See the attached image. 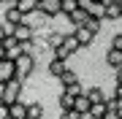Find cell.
I'll use <instances>...</instances> for the list:
<instances>
[{"label":"cell","instance_id":"cell-1","mask_svg":"<svg viewBox=\"0 0 122 119\" xmlns=\"http://www.w3.org/2000/svg\"><path fill=\"white\" fill-rule=\"evenodd\" d=\"M33 71H35V57H33V52H25L22 57L16 60V79L27 81Z\"/></svg>","mask_w":122,"mask_h":119},{"label":"cell","instance_id":"cell-2","mask_svg":"<svg viewBox=\"0 0 122 119\" xmlns=\"http://www.w3.org/2000/svg\"><path fill=\"white\" fill-rule=\"evenodd\" d=\"M22 87H25V81L22 79H11L8 84H5V89H3V95H0V100L3 103H16L19 97H22Z\"/></svg>","mask_w":122,"mask_h":119},{"label":"cell","instance_id":"cell-3","mask_svg":"<svg viewBox=\"0 0 122 119\" xmlns=\"http://www.w3.org/2000/svg\"><path fill=\"white\" fill-rule=\"evenodd\" d=\"M8 33L19 41V43H30V41H33V27L27 24V19L19 22V24H14V27H8Z\"/></svg>","mask_w":122,"mask_h":119},{"label":"cell","instance_id":"cell-4","mask_svg":"<svg viewBox=\"0 0 122 119\" xmlns=\"http://www.w3.org/2000/svg\"><path fill=\"white\" fill-rule=\"evenodd\" d=\"M11 79H16V62L5 57V60H0V81L8 84Z\"/></svg>","mask_w":122,"mask_h":119},{"label":"cell","instance_id":"cell-5","mask_svg":"<svg viewBox=\"0 0 122 119\" xmlns=\"http://www.w3.org/2000/svg\"><path fill=\"white\" fill-rule=\"evenodd\" d=\"M3 5L8 8V11H5V24H8V27H14V24H19V22H25V19H27L25 14L16 8V3H3Z\"/></svg>","mask_w":122,"mask_h":119},{"label":"cell","instance_id":"cell-6","mask_svg":"<svg viewBox=\"0 0 122 119\" xmlns=\"http://www.w3.org/2000/svg\"><path fill=\"white\" fill-rule=\"evenodd\" d=\"M41 14L44 16H62V0H44L41 3Z\"/></svg>","mask_w":122,"mask_h":119},{"label":"cell","instance_id":"cell-7","mask_svg":"<svg viewBox=\"0 0 122 119\" xmlns=\"http://www.w3.org/2000/svg\"><path fill=\"white\" fill-rule=\"evenodd\" d=\"M73 33H76V38H79V43H81V46H90L92 41H95V33H92L87 24H84V27H73Z\"/></svg>","mask_w":122,"mask_h":119},{"label":"cell","instance_id":"cell-8","mask_svg":"<svg viewBox=\"0 0 122 119\" xmlns=\"http://www.w3.org/2000/svg\"><path fill=\"white\" fill-rule=\"evenodd\" d=\"M106 65L109 68H114V71H117V68H122V49H109V52H106Z\"/></svg>","mask_w":122,"mask_h":119},{"label":"cell","instance_id":"cell-9","mask_svg":"<svg viewBox=\"0 0 122 119\" xmlns=\"http://www.w3.org/2000/svg\"><path fill=\"white\" fill-rule=\"evenodd\" d=\"M68 71V62L65 60H57V57H52V62H49V76H54V79H60L62 73Z\"/></svg>","mask_w":122,"mask_h":119},{"label":"cell","instance_id":"cell-10","mask_svg":"<svg viewBox=\"0 0 122 119\" xmlns=\"http://www.w3.org/2000/svg\"><path fill=\"white\" fill-rule=\"evenodd\" d=\"M16 8L22 11L25 16H30V14L41 11V3H38V0H19V3H16Z\"/></svg>","mask_w":122,"mask_h":119},{"label":"cell","instance_id":"cell-11","mask_svg":"<svg viewBox=\"0 0 122 119\" xmlns=\"http://www.w3.org/2000/svg\"><path fill=\"white\" fill-rule=\"evenodd\" d=\"M68 19H71V24H73V27H84V24L90 22V14L84 11V8H76V11L71 14Z\"/></svg>","mask_w":122,"mask_h":119},{"label":"cell","instance_id":"cell-12","mask_svg":"<svg viewBox=\"0 0 122 119\" xmlns=\"http://www.w3.org/2000/svg\"><path fill=\"white\" fill-rule=\"evenodd\" d=\"M84 95L90 97V103H106V100H109V95H106L100 87H90V89H84Z\"/></svg>","mask_w":122,"mask_h":119},{"label":"cell","instance_id":"cell-13","mask_svg":"<svg viewBox=\"0 0 122 119\" xmlns=\"http://www.w3.org/2000/svg\"><path fill=\"white\" fill-rule=\"evenodd\" d=\"M73 106H76V95H71L68 89H62L60 92V108L62 111H73Z\"/></svg>","mask_w":122,"mask_h":119},{"label":"cell","instance_id":"cell-14","mask_svg":"<svg viewBox=\"0 0 122 119\" xmlns=\"http://www.w3.org/2000/svg\"><path fill=\"white\" fill-rule=\"evenodd\" d=\"M73 108L79 111V114L87 116V114H90V108H92V103H90V97H87V95H76V106H73Z\"/></svg>","mask_w":122,"mask_h":119},{"label":"cell","instance_id":"cell-15","mask_svg":"<svg viewBox=\"0 0 122 119\" xmlns=\"http://www.w3.org/2000/svg\"><path fill=\"white\" fill-rule=\"evenodd\" d=\"M90 16H95V19H100V22H103V19H106V3H100V0H95V3H92L90 5Z\"/></svg>","mask_w":122,"mask_h":119},{"label":"cell","instance_id":"cell-16","mask_svg":"<svg viewBox=\"0 0 122 119\" xmlns=\"http://www.w3.org/2000/svg\"><path fill=\"white\" fill-rule=\"evenodd\" d=\"M106 111H109V103H92V108H90V119H103L106 116Z\"/></svg>","mask_w":122,"mask_h":119},{"label":"cell","instance_id":"cell-17","mask_svg":"<svg viewBox=\"0 0 122 119\" xmlns=\"http://www.w3.org/2000/svg\"><path fill=\"white\" fill-rule=\"evenodd\" d=\"M25 116H27V103L22 100L11 103V119H25Z\"/></svg>","mask_w":122,"mask_h":119},{"label":"cell","instance_id":"cell-18","mask_svg":"<svg viewBox=\"0 0 122 119\" xmlns=\"http://www.w3.org/2000/svg\"><path fill=\"white\" fill-rule=\"evenodd\" d=\"M27 119H44V106H41L38 100L27 103Z\"/></svg>","mask_w":122,"mask_h":119},{"label":"cell","instance_id":"cell-19","mask_svg":"<svg viewBox=\"0 0 122 119\" xmlns=\"http://www.w3.org/2000/svg\"><path fill=\"white\" fill-rule=\"evenodd\" d=\"M106 19H119V3L117 0H106Z\"/></svg>","mask_w":122,"mask_h":119},{"label":"cell","instance_id":"cell-20","mask_svg":"<svg viewBox=\"0 0 122 119\" xmlns=\"http://www.w3.org/2000/svg\"><path fill=\"white\" fill-rule=\"evenodd\" d=\"M62 43H65V46L71 49V54H76L79 49H84L81 43H79V38H76V33H68V35H65V41H62Z\"/></svg>","mask_w":122,"mask_h":119},{"label":"cell","instance_id":"cell-21","mask_svg":"<svg viewBox=\"0 0 122 119\" xmlns=\"http://www.w3.org/2000/svg\"><path fill=\"white\" fill-rule=\"evenodd\" d=\"M57 81H60L62 87H71V84H79V76H76V71H71V68H68V71L62 73V76H60Z\"/></svg>","mask_w":122,"mask_h":119},{"label":"cell","instance_id":"cell-22","mask_svg":"<svg viewBox=\"0 0 122 119\" xmlns=\"http://www.w3.org/2000/svg\"><path fill=\"white\" fill-rule=\"evenodd\" d=\"M79 8V0H62V16H71Z\"/></svg>","mask_w":122,"mask_h":119},{"label":"cell","instance_id":"cell-23","mask_svg":"<svg viewBox=\"0 0 122 119\" xmlns=\"http://www.w3.org/2000/svg\"><path fill=\"white\" fill-rule=\"evenodd\" d=\"M62 41H65V35H60V33H52V35L46 38V43H49V49H57V46H62Z\"/></svg>","mask_w":122,"mask_h":119},{"label":"cell","instance_id":"cell-24","mask_svg":"<svg viewBox=\"0 0 122 119\" xmlns=\"http://www.w3.org/2000/svg\"><path fill=\"white\" fill-rule=\"evenodd\" d=\"M52 52H54V57H57V60H65V62H68V57H71V49H68L65 43L57 46V49H52Z\"/></svg>","mask_w":122,"mask_h":119},{"label":"cell","instance_id":"cell-25","mask_svg":"<svg viewBox=\"0 0 122 119\" xmlns=\"http://www.w3.org/2000/svg\"><path fill=\"white\" fill-rule=\"evenodd\" d=\"M60 119H84V114H79V111L73 108V111H62Z\"/></svg>","mask_w":122,"mask_h":119},{"label":"cell","instance_id":"cell-26","mask_svg":"<svg viewBox=\"0 0 122 119\" xmlns=\"http://www.w3.org/2000/svg\"><path fill=\"white\" fill-rule=\"evenodd\" d=\"M62 89H68L71 95H84V87H81V81H79V84H71V87H62Z\"/></svg>","mask_w":122,"mask_h":119},{"label":"cell","instance_id":"cell-27","mask_svg":"<svg viewBox=\"0 0 122 119\" xmlns=\"http://www.w3.org/2000/svg\"><path fill=\"white\" fill-rule=\"evenodd\" d=\"M0 119H11V106L0 100Z\"/></svg>","mask_w":122,"mask_h":119},{"label":"cell","instance_id":"cell-28","mask_svg":"<svg viewBox=\"0 0 122 119\" xmlns=\"http://www.w3.org/2000/svg\"><path fill=\"white\" fill-rule=\"evenodd\" d=\"M87 27H90L92 33H95V35H98V30H100V19H95V16H90V22H87Z\"/></svg>","mask_w":122,"mask_h":119},{"label":"cell","instance_id":"cell-29","mask_svg":"<svg viewBox=\"0 0 122 119\" xmlns=\"http://www.w3.org/2000/svg\"><path fill=\"white\" fill-rule=\"evenodd\" d=\"M8 35H11V33H8V24H5V22H0V43H3Z\"/></svg>","mask_w":122,"mask_h":119},{"label":"cell","instance_id":"cell-30","mask_svg":"<svg viewBox=\"0 0 122 119\" xmlns=\"http://www.w3.org/2000/svg\"><path fill=\"white\" fill-rule=\"evenodd\" d=\"M111 46L114 49H122V33H117V35L111 38Z\"/></svg>","mask_w":122,"mask_h":119},{"label":"cell","instance_id":"cell-31","mask_svg":"<svg viewBox=\"0 0 122 119\" xmlns=\"http://www.w3.org/2000/svg\"><path fill=\"white\" fill-rule=\"evenodd\" d=\"M114 97H117V100L122 103V84H114V92H111Z\"/></svg>","mask_w":122,"mask_h":119},{"label":"cell","instance_id":"cell-32","mask_svg":"<svg viewBox=\"0 0 122 119\" xmlns=\"http://www.w3.org/2000/svg\"><path fill=\"white\" fill-rule=\"evenodd\" d=\"M95 3V0H79V8H84V11H90V5Z\"/></svg>","mask_w":122,"mask_h":119},{"label":"cell","instance_id":"cell-33","mask_svg":"<svg viewBox=\"0 0 122 119\" xmlns=\"http://www.w3.org/2000/svg\"><path fill=\"white\" fill-rule=\"evenodd\" d=\"M114 84H122V68H117V71H114Z\"/></svg>","mask_w":122,"mask_h":119},{"label":"cell","instance_id":"cell-34","mask_svg":"<svg viewBox=\"0 0 122 119\" xmlns=\"http://www.w3.org/2000/svg\"><path fill=\"white\" fill-rule=\"evenodd\" d=\"M0 60H5V49H3V43H0Z\"/></svg>","mask_w":122,"mask_h":119},{"label":"cell","instance_id":"cell-35","mask_svg":"<svg viewBox=\"0 0 122 119\" xmlns=\"http://www.w3.org/2000/svg\"><path fill=\"white\" fill-rule=\"evenodd\" d=\"M119 19H122V0H119Z\"/></svg>","mask_w":122,"mask_h":119},{"label":"cell","instance_id":"cell-36","mask_svg":"<svg viewBox=\"0 0 122 119\" xmlns=\"http://www.w3.org/2000/svg\"><path fill=\"white\" fill-rule=\"evenodd\" d=\"M5 3H19V0H5Z\"/></svg>","mask_w":122,"mask_h":119},{"label":"cell","instance_id":"cell-37","mask_svg":"<svg viewBox=\"0 0 122 119\" xmlns=\"http://www.w3.org/2000/svg\"><path fill=\"white\" fill-rule=\"evenodd\" d=\"M3 3H5V0H0V5H3Z\"/></svg>","mask_w":122,"mask_h":119},{"label":"cell","instance_id":"cell-38","mask_svg":"<svg viewBox=\"0 0 122 119\" xmlns=\"http://www.w3.org/2000/svg\"><path fill=\"white\" fill-rule=\"evenodd\" d=\"M100 3H106V0H100Z\"/></svg>","mask_w":122,"mask_h":119},{"label":"cell","instance_id":"cell-39","mask_svg":"<svg viewBox=\"0 0 122 119\" xmlns=\"http://www.w3.org/2000/svg\"><path fill=\"white\" fill-rule=\"evenodd\" d=\"M38 3H44V0H38Z\"/></svg>","mask_w":122,"mask_h":119},{"label":"cell","instance_id":"cell-40","mask_svg":"<svg viewBox=\"0 0 122 119\" xmlns=\"http://www.w3.org/2000/svg\"><path fill=\"white\" fill-rule=\"evenodd\" d=\"M117 3H119V0H117Z\"/></svg>","mask_w":122,"mask_h":119},{"label":"cell","instance_id":"cell-41","mask_svg":"<svg viewBox=\"0 0 122 119\" xmlns=\"http://www.w3.org/2000/svg\"><path fill=\"white\" fill-rule=\"evenodd\" d=\"M25 119H27V116H25Z\"/></svg>","mask_w":122,"mask_h":119}]
</instances>
